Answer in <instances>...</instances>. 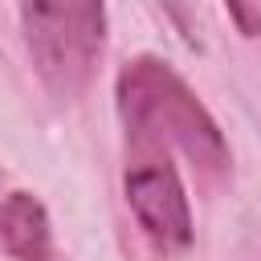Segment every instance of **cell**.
<instances>
[{"label": "cell", "instance_id": "6da1fadb", "mask_svg": "<svg viewBox=\"0 0 261 261\" xmlns=\"http://www.w3.org/2000/svg\"><path fill=\"white\" fill-rule=\"evenodd\" d=\"M122 110L126 122L139 135H155L167 139L175 147H184L196 163L220 167L224 163V143L220 130L212 126V118L204 114V106L188 94V86L159 61H135L122 73Z\"/></svg>", "mask_w": 261, "mask_h": 261}, {"label": "cell", "instance_id": "7a4b0ae2", "mask_svg": "<svg viewBox=\"0 0 261 261\" xmlns=\"http://www.w3.org/2000/svg\"><path fill=\"white\" fill-rule=\"evenodd\" d=\"M20 20H24L29 49L37 57L41 77L65 98L77 94L102 49V20H106L102 4H82V0L24 4Z\"/></svg>", "mask_w": 261, "mask_h": 261}, {"label": "cell", "instance_id": "3957f363", "mask_svg": "<svg viewBox=\"0 0 261 261\" xmlns=\"http://www.w3.org/2000/svg\"><path fill=\"white\" fill-rule=\"evenodd\" d=\"M126 200L139 216V224L163 245V249H184L192 241V212L184 184L167 159H143L126 171Z\"/></svg>", "mask_w": 261, "mask_h": 261}, {"label": "cell", "instance_id": "277c9868", "mask_svg": "<svg viewBox=\"0 0 261 261\" xmlns=\"http://www.w3.org/2000/svg\"><path fill=\"white\" fill-rule=\"evenodd\" d=\"M0 241L16 261H49L53 241H49V220L45 208L29 192H12L0 204Z\"/></svg>", "mask_w": 261, "mask_h": 261}]
</instances>
